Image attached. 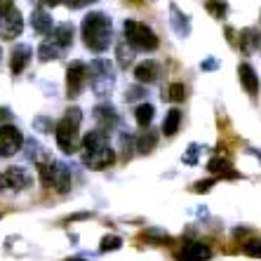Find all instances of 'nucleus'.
Wrapping results in <instances>:
<instances>
[{
    "label": "nucleus",
    "mask_w": 261,
    "mask_h": 261,
    "mask_svg": "<svg viewBox=\"0 0 261 261\" xmlns=\"http://www.w3.org/2000/svg\"><path fill=\"white\" fill-rule=\"evenodd\" d=\"M80 33H83V43L87 49L92 52H106L113 43V24H111V17L103 12H90L83 24H80Z\"/></svg>",
    "instance_id": "1"
},
{
    "label": "nucleus",
    "mask_w": 261,
    "mask_h": 261,
    "mask_svg": "<svg viewBox=\"0 0 261 261\" xmlns=\"http://www.w3.org/2000/svg\"><path fill=\"white\" fill-rule=\"evenodd\" d=\"M83 163L90 170H106L116 163V151L109 144V132L103 129H92L83 139Z\"/></svg>",
    "instance_id": "2"
},
{
    "label": "nucleus",
    "mask_w": 261,
    "mask_h": 261,
    "mask_svg": "<svg viewBox=\"0 0 261 261\" xmlns=\"http://www.w3.org/2000/svg\"><path fill=\"white\" fill-rule=\"evenodd\" d=\"M80 122H83V111L80 109H68L66 116L57 122L55 127V139L57 146L64 155H73V153L80 148Z\"/></svg>",
    "instance_id": "3"
},
{
    "label": "nucleus",
    "mask_w": 261,
    "mask_h": 261,
    "mask_svg": "<svg viewBox=\"0 0 261 261\" xmlns=\"http://www.w3.org/2000/svg\"><path fill=\"white\" fill-rule=\"evenodd\" d=\"M38 174L40 181L47 189H55L57 193H68L71 189V170L57 160H38Z\"/></svg>",
    "instance_id": "4"
},
{
    "label": "nucleus",
    "mask_w": 261,
    "mask_h": 261,
    "mask_svg": "<svg viewBox=\"0 0 261 261\" xmlns=\"http://www.w3.org/2000/svg\"><path fill=\"white\" fill-rule=\"evenodd\" d=\"M125 40L129 43L132 49H139V52H153V49H158L160 40L158 36L153 33L151 26L141 24L137 19H125Z\"/></svg>",
    "instance_id": "5"
},
{
    "label": "nucleus",
    "mask_w": 261,
    "mask_h": 261,
    "mask_svg": "<svg viewBox=\"0 0 261 261\" xmlns=\"http://www.w3.org/2000/svg\"><path fill=\"white\" fill-rule=\"evenodd\" d=\"M90 87L97 97H109L116 87V73L109 59H94L90 64Z\"/></svg>",
    "instance_id": "6"
},
{
    "label": "nucleus",
    "mask_w": 261,
    "mask_h": 261,
    "mask_svg": "<svg viewBox=\"0 0 261 261\" xmlns=\"http://www.w3.org/2000/svg\"><path fill=\"white\" fill-rule=\"evenodd\" d=\"M33 184V176L29 170L24 167H7V170L0 172V193L5 195H14L26 191Z\"/></svg>",
    "instance_id": "7"
},
{
    "label": "nucleus",
    "mask_w": 261,
    "mask_h": 261,
    "mask_svg": "<svg viewBox=\"0 0 261 261\" xmlns=\"http://www.w3.org/2000/svg\"><path fill=\"white\" fill-rule=\"evenodd\" d=\"M87 80H90V66L85 61H71L66 68V97L75 99L80 92L85 90Z\"/></svg>",
    "instance_id": "8"
},
{
    "label": "nucleus",
    "mask_w": 261,
    "mask_h": 261,
    "mask_svg": "<svg viewBox=\"0 0 261 261\" xmlns=\"http://www.w3.org/2000/svg\"><path fill=\"white\" fill-rule=\"evenodd\" d=\"M24 146V134L19 132V127L5 122L0 125V158H10L14 153L21 151Z\"/></svg>",
    "instance_id": "9"
},
{
    "label": "nucleus",
    "mask_w": 261,
    "mask_h": 261,
    "mask_svg": "<svg viewBox=\"0 0 261 261\" xmlns=\"http://www.w3.org/2000/svg\"><path fill=\"white\" fill-rule=\"evenodd\" d=\"M24 31V17L17 7H10L5 12H0V38L3 40H14Z\"/></svg>",
    "instance_id": "10"
},
{
    "label": "nucleus",
    "mask_w": 261,
    "mask_h": 261,
    "mask_svg": "<svg viewBox=\"0 0 261 261\" xmlns=\"http://www.w3.org/2000/svg\"><path fill=\"white\" fill-rule=\"evenodd\" d=\"M212 256V249L207 247L205 243H198V240H186L179 249L176 259L179 261H207Z\"/></svg>",
    "instance_id": "11"
},
{
    "label": "nucleus",
    "mask_w": 261,
    "mask_h": 261,
    "mask_svg": "<svg viewBox=\"0 0 261 261\" xmlns=\"http://www.w3.org/2000/svg\"><path fill=\"white\" fill-rule=\"evenodd\" d=\"M92 116L97 120V127L103 129V132H111V129L118 125V113L111 103H99V106H94V113H92Z\"/></svg>",
    "instance_id": "12"
},
{
    "label": "nucleus",
    "mask_w": 261,
    "mask_h": 261,
    "mask_svg": "<svg viewBox=\"0 0 261 261\" xmlns=\"http://www.w3.org/2000/svg\"><path fill=\"white\" fill-rule=\"evenodd\" d=\"M134 78H137V83H141V85H151V83H155V80L160 78V64L153 59L141 61L139 66L134 68Z\"/></svg>",
    "instance_id": "13"
},
{
    "label": "nucleus",
    "mask_w": 261,
    "mask_h": 261,
    "mask_svg": "<svg viewBox=\"0 0 261 261\" xmlns=\"http://www.w3.org/2000/svg\"><path fill=\"white\" fill-rule=\"evenodd\" d=\"M170 26L179 38H189L191 36V19L189 14H184L174 3H170Z\"/></svg>",
    "instance_id": "14"
},
{
    "label": "nucleus",
    "mask_w": 261,
    "mask_h": 261,
    "mask_svg": "<svg viewBox=\"0 0 261 261\" xmlns=\"http://www.w3.org/2000/svg\"><path fill=\"white\" fill-rule=\"evenodd\" d=\"M238 78H240V85L245 87L249 97H256L259 94V75L249 64H240L238 66Z\"/></svg>",
    "instance_id": "15"
},
{
    "label": "nucleus",
    "mask_w": 261,
    "mask_h": 261,
    "mask_svg": "<svg viewBox=\"0 0 261 261\" xmlns=\"http://www.w3.org/2000/svg\"><path fill=\"white\" fill-rule=\"evenodd\" d=\"M31 57H33V49H31L29 45H14V49H12V59H10V68H12L14 75L24 73V68L29 66Z\"/></svg>",
    "instance_id": "16"
},
{
    "label": "nucleus",
    "mask_w": 261,
    "mask_h": 261,
    "mask_svg": "<svg viewBox=\"0 0 261 261\" xmlns=\"http://www.w3.org/2000/svg\"><path fill=\"white\" fill-rule=\"evenodd\" d=\"M31 26H33V31L36 33H40V36H49L52 33V17H49L47 10H43V7H38V10H33L31 12Z\"/></svg>",
    "instance_id": "17"
},
{
    "label": "nucleus",
    "mask_w": 261,
    "mask_h": 261,
    "mask_svg": "<svg viewBox=\"0 0 261 261\" xmlns=\"http://www.w3.org/2000/svg\"><path fill=\"white\" fill-rule=\"evenodd\" d=\"M207 170L212 172L214 176H228V179H233V176H238L236 172H233V165L228 158H221V155H214L210 163H207Z\"/></svg>",
    "instance_id": "18"
},
{
    "label": "nucleus",
    "mask_w": 261,
    "mask_h": 261,
    "mask_svg": "<svg viewBox=\"0 0 261 261\" xmlns=\"http://www.w3.org/2000/svg\"><path fill=\"white\" fill-rule=\"evenodd\" d=\"M240 49L243 52H254V49H259L261 47V36H259V31L256 29H243L240 31Z\"/></svg>",
    "instance_id": "19"
},
{
    "label": "nucleus",
    "mask_w": 261,
    "mask_h": 261,
    "mask_svg": "<svg viewBox=\"0 0 261 261\" xmlns=\"http://www.w3.org/2000/svg\"><path fill=\"white\" fill-rule=\"evenodd\" d=\"M64 52H66V49L59 47L52 38H47V40H43V43H40V47H38V59H40V61H52V59H59Z\"/></svg>",
    "instance_id": "20"
},
{
    "label": "nucleus",
    "mask_w": 261,
    "mask_h": 261,
    "mask_svg": "<svg viewBox=\"0 0 261 261\" xmlns=\"http://www.w3.org/2000/svg\"><path fill=\"white\" fill-rule=\"evenodd\" d=\"M52 40H55L59 47H64V49H68L73 45V26L71 24H59V26H55V31H52Z\"/></svg>",
    "instance_id": "21"
},
{
    "label": "nucleus",
    "mask_w": 261,
    "mask_h": 261,
    "mask_svg": "<svg viewBox=\"0 0 261 261\" xmlns=\"http://www.w3.org/2000/svg\"><path fill=\"white\" fill-rule=\"evenodd\" d=\"M179 125H181V111L170 109L165 113V120H163V134L165 137H174L179 132Z\"/></svg>",
    "instance_id": "22"
},
{
    "label": "nucleus",
    "mask_w": 261,
    "mask_h": 261,
    "mask_svg": "<svg viewBox=\"0 0 261 261\" xmlns=\"http://www.w3.org/2000/svg\"><path fill=\"white\" fill-rule=\"evenodd\" d=\"M155 144H158V132H151L148 127H146V132L141 137H137V151L144 153V155L151 153L155 148Z\"/></svg>",
    "instance_id": "23"
},
{
    "label": "nucleus",
    "mask_w": 261,
    "mask_h": 261,
    "mask_svg": "<svg viewBox=\"0 0 261 261\" xmlns=\"http://www.w3.org/2000/svg\"><path fill=\"white\" fill-rule=\"evenodd\" d=\"M153 113H155V109H153L151 103H139L137 106V111H134V120H137V125L139 127H148L153 120Z\"/></svg>",
    "instance_id": "24"
},
{
    "label": "nucleus",
    "mask_w": 261,
    "mask_h": 261,
    "mask_svg": "<svg viewBox=\"0 0 261 261\" xmlns=\"http://www.w3.org/2000/svg\"><path fill=\"white\" fill-rule=\"evenodd\" d=\"M163 99H167V101L172 103H179L186 99V85L184 83H172L170 87H167V92L163 94Z\"/></svg>",
    "instance_id": "25"
},
{
    "label": "nucleus",
    "mask_w": 261,
    "mask_h": 261,
    "mask_svg": "<svg viewBox=\"0 0 261 261\" xmlns=\"http://www.w3.org/2000/svg\"><path fill=\"white\" fill-rule=\"evenodd\" d=\"M205 10L212 14L214 19H224L226 12H228V5H226V0H207Z\"/></svg>",
    "instance_id": "26"
},
{
    "label": "nucleus",
    "mask_w": 261,
    "mask_h": 261,
    "mask_svg": "<svg viewBox=\"0 0 261 261\" xmlns=\"http://www.w3.org/2000/svg\"><path fill=\"white\" fill-rule=\"evenodd\" d=\"M122 247V238L118 236H103L101 245H99V252H116V249Z\"/></svg>",
    "instance_id": "27"
},
{
    "label": "nucleus",
    "mask_w": 261,
    "mask_h": 261,
    "mask_svg": "<svg viewBox=\"0 0 261 261\" xmlns=\"http://www.w3.org/2000/svg\"><path fill=\"white\" fill-rule=\"evenodd\" d=\"M132 57H134V52L132 49H125V43L118 45V66L127 68L129 64H132Z\"/></svg>",
    "instance_id": "28"
},
{
    "label": "nucleus",
    "mask_w": 261,
    "mask_h": 261,
    "mask_svg": "<svg viewBox=\"0 0 261 261\" xmlns=\"http://www.w3.org/2000/svg\"><path fill=\"white\" fill-rule=\"evenodd\" d=\"M243 252L249 256H261V240H247L243 245Z\"/></svg>",
    "instance_id": "29"
},
{
    "label": "nucleus",
    "mask_w": 261,
    "mask_h": 261,
    "mask_svg": "<svg viewBox=\"0 0 261 261\" xmlns=\"http://www.w3.org/2000/svg\"><path fill=\"white\" fill-rule=\"evenodd\" d=\"M146 94V90L141 87V83L139 85H134V87H127V92H125V99L127 101H137V99H141Z\"/></svg>",
    "instance_id": "30"
},
{
    "label": "nucleus",
    "mask_w": 261,
    "mask_h": 261,
    "mask_svg": "<svg viewBox=\"0 0 261 261\" xmlns=\"http://www.w3.org/2000/svg\"><path fill=\"white\" fill-rule=\"evenodd\" d=\"M184 163L186 165H195L198 163V144H191L189 151H186V155H184Z\"/></svg>",
    "instance_id": "31"
},
{
    "label": "nucleus",
    "mask_w": 261,
    "mask_h": 261,
    "mask_svg": "<svg viewBox=\"0 0 261 261\" xmlns=\"http://www.w3.org/2000/svg\"><path fill=\"white\" fill-rule=\"evenodd\" d=\"M212 186H214V179H205V181L193 184V191H195V193H207Z\"/></svg>",
    "instance_id": "32"
},
{
    "label": "nucleus",
    "mask_w": 261,
    "mask_h": 261,
    "mask_svg": "<svg viewBox=\"0 0 261 261\" xmlns=\"http://www.w3.org/2000/svg\"><path fill=\"white\" fill-rule=\"evenodd\" d=\"M71 10H83V7H87V5H92V3H97V0H64Z\"/></svg>",
    "instance_id": "33"
},
{
    "label": "nucleus",
    "mask_w": 261,
    "mask_h": 261,
    "mask_svg": "<svg viewBox=\"0 0 261 261\" xmlns=\"http://www.w3.org/2000/svg\"><path fill=\"white\" fill-rule=\"evenodd\" d=\"M33 125H36V127H40L45 134H52V125L47 127V118H36V120H33Z\"/></svg>",
    "instance_id": "34"
},
{
    "label": "nucleus",
    "mask_w": 261,
    "mask_h": 261,
    "mask_svg": "<svg viewBox=\"0 0 261 261\" xmlns=\"http://www.w3.org/2000/svg\"><path fill=\"white\" fill-rule=\"evenodd\" d=\"M217 66H219V61L214 59V57H210V59H205V61H202V64H200V68H202V71H214V68H217Z\"/></svg>",
    "instance_id": "35"
},
{
    "label": "nucleus",
    "mask_w": 261,
    "mask_h": 261,
    "mask_svg": "<svg viewBox=\"0 0 261 261\" xmlns=\"http://www.w3.org/2000/svg\"><path fill=\"white\" fill-rule=\"evenodd\" d=\"M10 118H12V111L7 109V106H0V122L5 125V122H10Z\"/></svg>",
    "instance_id": "36"
},
{
    "label": "nucleus",
    "mask_w": 261,
    "mask_h": 261,
    "mask_svg": "<svg viewBox=\"0 0 261 261\" xmlns=\"http://www.w3.org/2000/svg\"><path fill=\"white\" fill-rule=\"evenodd\" d=\"M226 38H228V43H231L233 47H238V38H236V31H233L231 26H226Z\"/></svg>",
    "instance_id": "37"
},
{
    "label": "nucleus",
    "mask_w": 261,
    "mask_h": 261,
    "mask_svg": "<svg viewBox=\"0 0 261 261\" xmlns=\"http://www.w3.org/2000/svg\"><path fill=\"white\" fill-rule=\"evenodd\" d=\"M10 7H14V0H0V12H5Z\"/></svg>",
    "instance_id": "38"
},
{
    "label": "nucleus",
    "mask_w": 261,
    "mask_h": 261,
    "mask_svg": "<svg viewBox=\"0 0 261 261\" xmlns=\"http://www.w3.org/2000/svg\"><path fill=\"white\" fill-rule=\"evenodd\" d=\"M43 3H45V5H47V7H55V5H59L61 0H43Z\"/></svg>",
    "instance_id": "39"
},
{
    "label": "nucleus",
    "mask_w": 261,
    "mask_h": 261,
    "mask_svg": "<svg viewBox=\"0 0 261 261\" xmlns=\"http://www.w3.org/2000/svg\"><path fill=\"white\" fill-rule=\"evenodd\" d=\"M129 3H132V5H141V0H129Z\"/></svg>",
    "instance_id": "40"
},
{
    "label": "nucleus",
    "mask_w": 261,
    "mask_h": 261,
    "mask_svg": "<svg viewBox=\"0 0 261 261\" xmlns=\"http://www.w3.org/2000/svg\"><path fill=\"white\" fill-rule=\"evenodd\" d=\"M66 261H83V259H66Z\"/></svg>",
    "instance_id": "41"
}]
</instances>
